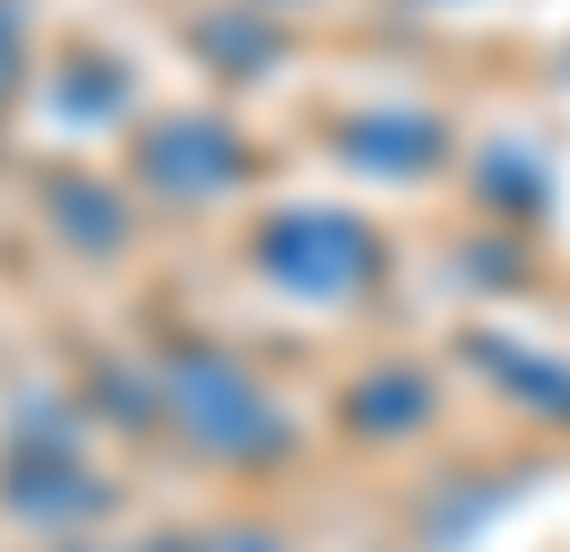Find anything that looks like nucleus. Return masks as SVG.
I'll use <instances>...</instances> for the list:
<instances>
[{"instance_id": "f257e3e1", "label": "nucleus", "mask_w": 570, "mask_h": 552, "mask_svg": "<svg viewBox=\"0 0 570 552\" xmlns=\"http://www.w3.org/2000/svg\"><path fill=\"white\" fill-rule=\"evenodd\" d=\"M259 285L285 294V303H312V310H337V303H363L381 285V234L363 225L355 207H277L259 225Z\"/></svg>"}, {"instance_id": "f03ea898", "label": "nucleus", "mask_w": 570, "mask_h": 552, "mask_svg": "<svg viewBox=\"0 0 570 552\" xmlns=\"http://www.w3.org/2000/svg\"><path fill=\"white\" fill-rule=\"evenodd\" d=\"M165 414H174V423L208 448V457H225V466H250L259 448L285 441L277 397H268V388H259V372H250V363H234L225 345H216V354H190V363H174V372H165Z\"/></svg>"}, {"instance_id": "7ed1b4c3", "label": "nucleus", "mask_w": 570, "mask_h": 552, "mask_svg": "<svg viewBox=\"0 0 570 552\" xmlns=\"http://www.w3.org/2000/svg\"><path fill=\"white\" fill-rule=\"evenodd\" d=\"M139 172H147V190L156 199H174V207H208L225 199V190H243V147H234V130L225 121H165V130H139Z\"/></svg>"}, {"instance_id": "20e7f679", "label": "nucleus", "mask_w": 570, "mask_h": 552, "mask_svg": "<svg viewBox=\"0 0 570 552\" xmlns=\"http://www.w3.org/2000/svg\"><path fill=\"white\" fill-rule=\"evenodd\" d=\"M346 406H372V414L355 423L363 441H406V432H424V423H432V414H424V406H432V397H424V379H415V372H397V363L363 372L355 388H346Z\"/></svg>"}, {"instance_id": "39448f33", "label": "nucleus", "mask_w": 570, "mask_h": 552, "mask_svg": "<svg viewBox=\"0 0 570 552\" xmlns=\"http://www.w3.org/2000/svg\"><path fill=\"white\" fill-rule=\"evenodd\" d=\"M139 552H294V544L259 535V526H199V535H147Z\"/></svg>"}, {"instance_id": "423d86ee", "label": "nucleus", "mask_w": 570, "mask_h": 552, "mask_svg": "<svg viewBox=\"0 0 570 552\" xmlns=\"http://www.w3.org/2000/svg\"><path fill=\"white\" fill-rule=\"evenodd\" d=\"M18 78H27V9L0 0V103L18 96Z\"/></svg>"}]
</instances>
